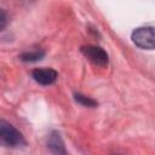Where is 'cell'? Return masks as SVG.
<instances>
[{
    "label": "cell",
    "instance_id": "cell-8",
    "mask_svg": "<svg viewBox=\"0 0 155 155\" xmlns=\"http://www.w3.org/2000/svg\"><path fill=\"white\" fill-rule=\"evenodd\" d=\"M5 24H6V13H5V11L2 10V11H1V24H0V28L4 29V28H5Z\"/></svg>",
    "mask_w": 155,
    "mask_h": 155
},
{
    "label": "cell",
    "instance_id": "cell-5",
    "mask_svg": "<svg viewBox=\"0 0 155 155\" xmlns=\"http://www.w3.org/2000/svg\"><path fill=\"white\" fill-rule=\"evenodd\" d=\"M47 145L53 153H58V154H64L65 153L64 144H63L62 138H61L58 132H52L51 133V136L48 138V142H47Z\"/></svg>",
    "mask_w": 155,
    "mask_h": 155
},
{
    "label": "cell",
    "instance_id": "cell-4",
    "mask_svg": "<svg viewBox=\"0 0 155 155\" xmlns=\"http://www.w3.org/2000/svg\"><path fill=\"white\" fill-rule=\"evenodd\" d=\"M31 76L38 84H40L42 86H48V85H52L56 82L58 74L52 68H39V69L33 70Z\"/></svg>",
    "mask_w": 155,
    "mask_h": 155
},
{
    "label": "cell",
    "instance_id": "cell-1",
    "mask_svg": "<svg viewBox=\"0 0 155 155\" xmlns=\"http://www.w3.org/2000/svg\"><path fill=\"white\" fill-rule=\"evenodd\" d=\"M132 42L143 50H155V27H139L132 31Z\"/></svg>",
    "mask_w": 155,
    "mask_h": 155
},
{
    "label": "cell",
    "instance_id": "cell-6",
    "mask_svg": "<svg viewBox=\"0 0 155 155\" xmlns=\"http://www.w3.org/2000/svg\"><path fill=\"white\" fill-rule=\"evenodd\" d=\"M45 56V52L41 50H34V51H27L19 56L21 61L23 62H36L40 61Z\"/></svg>",
    "mask_w": 155,
    "mask_h": 155
},
{
    "label": "cell",
    "instance_id": "cell-2",
    "mask_svg": "<svg viewBox=\"0 0 155 155\" xmlns=\"http://www.w3.org/2000/svg\"><path fill=\"white\" fill-rule=\"evenodd\" d=\"M0 138L4 144H6L7 147H12V148L25 144V140L22 133L17 128H15L11 124L6 122L5 120L0 121Z\"/></svg>",
    "mask_w": 155,
    "mask_h": 155
},
{
    "label": "cell",
    "instance_id": "cell-3",
    "mask_svg": "<svg viewBox=\"0 0 155 155\" xmlns=\"http://www.w3.org/2000/svg\"><path fill=\"white\" fill-rule=\"evenodd\" d=\"M81 52L87 59H90L96 65L105 67L108 64V53L99 46L87 45V46L81 47Z\"/></svg>",
    "mask_w": 155,
    "mask_h": 155
},
{
    "label": "cell",
    "instance_id": "cell-7",
    "mask_svg": "<svg viewBox=\"0 0 155 155\" xmlns=\"http://www.w3.org/2000/svg\"><path fill=\"white\" fill-rule=\"evenodd\" d=\"M74 98L78 103H80L81 105H85V107H97V102L87 96H84L81 93H75L74 94Z\"/></svg>",
    "mask_w": 155,
    "mask_h": 155
}]
</instances>
